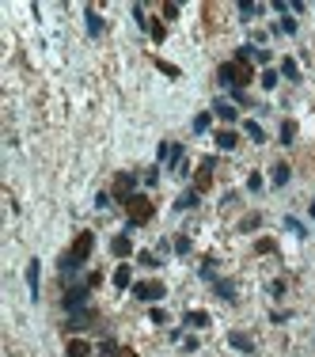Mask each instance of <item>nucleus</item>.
<instances>
[{
	"instance_id": "nucleus-9",
	"label": "nucleus",
	"mask_w": 315,
	"mask_h": 357,
	"mask_svg": "<svg viewBox=\"0 0 315 357\" xmlns=\"http://www.w3.org/2000/svg\"><path fill=\"white\" fill-rule=\"evenodd\" d=\"M27 289H30V300H38V258L27 263Z\"/></svg>"
},
{
	"instance_id": "nucleus-8",
	"label": "nucleus",
	"mask_w": 315,
	"mask_h": 357,
	"mask_svg": "<svg viewBox=\"0 0 315 357\" xmlns=\"http://www.w3.org/2000/svg\"><path fill=\"white\" fill-rule=\"evenodd\" d=\"M110 251H114L118 258H125L129 251H133V243H129V228H125L122 236H114V240H110Z\"/></svg>"
},
{
	"instance_id": "nucleus-15",
	"label": "nucleus",
	"mask_w": 315,
	"mask_h": 357,
	"mask_svg": "<svg viewBox=\"0 0 315 357\" xmlns=\"http://www.w3.org/2000/svg\"><path fill=\"white\" fill-rule=\"evenodd\" d=\"M228 346H236V350L251 353V338H247V335H239V331H232V335H228Z\"/></svg>"
},
{
	"instance_id": "nucleus-17",
	"label": "nucleus",
	"mask_w": 315,
	"mask_h": 357,
	"mask_svg": "<svg viewBox=\"0 0 315 357\" xmlns=\"http://www.w3.org/2000/svg\"><path fill=\"white\" fill-rule=\"evenodd\" d=\"M194 205H198V190H186V194H182L179 202H175V209L182 213V209H194Z\"/></svg>"
},
{
	"instance_id": "nucleus-29",
	"label": "nucleus",
	"mask_w": 315,
	"mask_h": 357,
	"mask_svg": "<svg viewBox=\"0 0 315 357\" xmlns=\"http://www.w3.org/2000/svg\"><path fill=\"white\" fill-rule=\"evenodd\" d=\"M209 129V114H198L194 118V133H205Z\"/></svg>"
},
{
	"instance_id": "nucleus-32",
	"label": "nucleus",
	"mask_w": 315,
	"mask_h": 357,
	"mask_svg": "<svg viewBox=\"0 0 315 357\" xmlns=\"http://www.w3.org/2000/svg\"><path fill=\"white\" fill-rule=\"evenodd\" d=\"M148 30H152V38H156V42H164V35H167V30L160 27V23H148Z\"/></svg>"
},
{
	"instance_id": "nucleus-4",
	"label": "nucleus",
	"mask_w": 315,
	"mask_h": 357,
	"mask_svg": "<svg viewBox=\"0 0 315 357\" xmlns=\"http://www.w3.org/2000/svg\"><path fill=\"white\" fill-rule=\"evenodd\" d=\"M239 80H247V69L239 73V65H220V88L236 91V88H239Z\"/></svg>"
},
{
	"instance_id": "nucleus-22",
	"label": "nucleus",
	"mask_w": 315,
	"mask_h": 357,
	"mask_svg": "<svg viewBox=\"0 0 315 357\" xmlns=\"http://www.w3.org/2000/svg\"><path fill=\"white\" fill-rule=\"evenodd\" d=\"M87 353H91L87 342H69V357H87Z\"/></svg>"
},
{
	"instance_id": "nucleus-25",
	"label": "nucleus",
	"mask_w": 315,
	"mask_h": 357,
	"mask_svg": "<svg viewBox=\"0 0 315 357\" xmlns=\"http://www.w3.org/2000/svg\"><path fill=\"white\" fill-rule=\"evenodd\" d=\"M285 228H289V232H296V236H308V228H304L296 217H285Z\"/></svg>"
},
{
	"instance_id": "nucleus-10",
	"label": "nucleus",
	"mask_w": 315,
	"mask_h": 357,
	"mask_svg": "<svg viewBox=\"0 0 315 357\" xmlns=\"http://www.w3.org/2000/svg\"><path fill=\"white\" fill-rule=\"evenodd\" d=\"M213 114H216V118H220V122H236V118H239V110H236V107H232V103H220V99H216V107H213Z\"/></svg>"
},
{
	"instance_id": "nucleus-33",
	"label": "nucleus",
	"mask_w": 315,
	"mask_h": 357,
	"mask_svg": "<svg viewBox=\"0 0 315 357\" xmlns=\"http://www.w3.org/2000/svg\"><path fill=\"white\" fill-rule=\"evenodd\" d=\"M95 209H110V194H95Z\"/></svg>"
},
{
	"instance_id": "nucleus-24",
	"label": "nucleus",
	"mask_w": 315,
	"mask_h": 357,
	"mask_svg": "<svg viewBox=\"0 0 315 357\" xmlns=\"http://www.w3.org/2000/svg\"><path fill=\"white\" fill-rule=\"evenodd\" d=\"M293 137H296V125L285 122V125H281V145H293Z\"/></svg>"
},
{
	"instance_id": "nucleus-26",
	"label": "nucleus",
	"mask_w": 315,
	"mask_h": 357,
	"mask_svg": "<svg viewBox=\"0 0 315 357\" xmlns=\"http://www.w3.org/2000/svg\"><path fill=\"white\" fill-rule=\"evenodd\" d=\"M201 277H205V281H216V263H213V258L201 263Z\"/></svg>"
},
{
	"instance_id": "nucleus-31",
	"label": "nucleus",
	"mask_w": 315,
	"mask_h": 357,
	"mask_svg": "<svg viewBox=\"0 0 315 357\" xmlns=\"http://www.w3.org/2000/svg\"><path fill=\"white\" fill-rule=\"evenodd\" d=\"M186 251H190V240H186V236H179V240H175V255H186Z\"/></svg>"
},
{
	"instance_id": "nucleus-1",
	"label": "nucleus",
	"mask_w": 315,
	"mask_h": 357,
	"mask_svg": "<svg viewBox=\"0 0 315 357\" xmlns=\"http://www.w3.org/2000/svg\"><path fill=\"white\" fill-rule=\"evenodd\" d=\"M91 247H95V236H91V232H80V240L72 243V251H69V255H61V263H57V266H61V274H65V277H72L80 266L87 263Z\"/></svg>"
},
{
	"instance_id": "nucleus-3",
	"label": "nucleus",
	"mask_w": 315,
	"mask_h": 357,
	"mask_svg": "<svg viewBox=\"0 0 315 357\" xmlns=\"http://www.w3.org/2000/svg\"><path fill=\"white\" fill-rule=\"evenodd\" d=\"M87 293H91V285H72L69 293H65V308H69V312H80V308H84V300H87Z\"/></svg>"
},
{
	"instance_id": "nucleus-34",
	"label": "nucleus",
	"mask_w": 315,
	"mask_h": 357,
	"mask_svg": "<svg viewBox=\"0 0 315 357\" xmlns=\"http://www.w3.org/2000/svg\"><path fill=\"white\" fill-rule=\"evenodd\" d=\"M258 220H262V217H258V213H251V217L243 220V232H251V228H258Z\"/></svg>"
},
{
	"instance_id": "nucleus-23",
	"label": "nucleus",
	"mask_w": 315,
	"mask_h": 357,
	"mask_svg": "<svg viewBox=\"0 0 315 357\" xmlns=\"http://www.w3.org/2000/svg\"><path fill=\"white\" fill-rule=\"evenodd\" d=\"M273 30H285V35H296V19H293V15H281V23H277Z\"/></svg>"
},
{
	"instance_id": "nucleus-12",
	"label": "nucleus",
	"mask_w": 315,
	"mask_h": 357,
	"mask_svg": "<svg viewBox=\"0 0 315 357\" xmlns=\"http://www.w3.org/2000/svg\"><path fill=\"white\" fill-rule=\"evenodd\" d=\"M216 145H220L224 152H232V148L239 145V137H236V133H232V129H224V133H216Z\"/></svg>"
},
{
	"instance_id": "nucleus-30",
	"label": "nucleus",
	"mask_w": 315,
	"mask_h": 357,
	"mask_svg": "<svg viewBox=\"0 0 315 357\" xmlns=\"http://www.w3.org/2000/svg\"><path fill=\"white\" fill-rule=\"evenodd\" d=\"M258 12H262L258 4H239V15H243V19H251V15H258Z\"/></svg>"
},
{
	"instance_id": "nucleus-5",
	"label": "nucleus",
	"mask_w": 315,
	"mask_h": 357,
	"mask_svg": "<svg viewBox=\"0 0 315 357\" xmlns=\"http://www.w3.org/2000/svg\"><path fill=\"white\" fill-rule=\"evenodd\" d=\"M133 293H137V300H160L164 297V285L160 281H137Z\"/></svg>"
},
{
	"instance_id": "nucleus-16",
	"label": "nucleus",
	"mask_w": 315,
	"mask_h": 357,
	"mask_svg": "<svg viewBox=\"0 0 315 357\" xmlns=\"http://www.w3.org/2000/svg\"><path fill=\"white\" fill-rule=\"evenodd\" d=\"M84 19H87V35H103V19H99V15L91 12V8L84 12Z\"/></svg>"
},
{
	"instance_id": "nucleus-28",
	"label": "nucleus",
	"mask_w": 315,
	"mask_h": 357,
	"mask_svg": "<svg viewBox=\"0 0 315 357\" xmlns=\"http://www.w3.org/2000/svg\"><path fill=\"white\" fill-rule=\"evenodd\" d=\"M137 263H141V266H160V258L152 255V251H141V255H137Z\"/></svg>"
},
{
	"instance_id": "nucleus-36",
	"label": "nucleus",
	"mask_w": 315,
	"mask_h": 357,
	"mask_svg": "<svg viewBox=\"0 0 315 357\" xmlns=\"http://www.w3.org/2000/svg\"><path fill=\"white\" fill-rule=\"evenodd\" d=\"M152 323H167V312H164V308H152Z\"/></svg>"
},
{
	"instance_id": "nucleus-14",
	"label": "nucleus",
	"mask_w": 315,
	"mask_h": 357,
	"mask_svg": "<svg viewBox=\"0 0 315 357\" xmlns=\"http://www.w3.org/2000/svg\"><path fill=\"white\" fill-rule=\"evenodd\" d=\"M182 156H186V148H182V145H171V156H167V168H171V171H179V168H182Z\"/></svg>"
},
{
	"instance_id": "nucleus-21",
	"label": "nucleus",
	"mask_w": 315,
	"mask_h": 357,
	"mask_svg": "<svg viewBox=\"0 0 315 357\" xmlns=\"http://www.w3.org/2000/svg\"><path fill=\"white\" fill-rule=\"evenodd\" d=\"M277 80H281V76H277V69H266V73H262V88H266V91H273V88H277Z\"/></svg>"
},
{
	"instance_id": "nucleus-13",
	"label": "nucleus",
	"mask_w": 315,
	"mask_h": 357,
	"mask_svg": "<svg viewBox=\"0 0 315 357\" xmlns=\"http://www.w3.org/2000/svg\"><path fill=\"white\" fill-rule=\"evenodd\" d=\"M216 297H224V300H228V304H232V300H236V285H232V281H220V277H216Z\"/></svg>"
},
{
	"instance_id": "nucleus-11",
	"label": "nucleus",
	"mask_w": 315,
	"mask_h": 357,
	"mask_svg": "<svg viewBox=\"0 0 315 357\" xmlns=\"http://www.w3.org/2000/svg\"><path fill=\"white\" fill-rule=\"evenodd\" d=\"M270 175H273V186H285V182L293 179V171H289V164H273Z\"/></svg>"
},
{
	"instance_id": "nucleus-27",
	"label": "nucleus",
	"mask_w": 315,
	"mask_h": 357,
	"mask_svg": "<svg viewBox=\"0 0 315 357\" xmlns=\"http://www.w3.org/2000/svg\"><path fill=\"white\" fill-rule=\"evenodd\" d=\"M114 285H118V289H125V285H129V266H118V274H114Z\"/></svg>"
},
{
	"instance_id": "nucleus-7",
	"label": "nucleus",
	"mask_w": 315,
	"mask_h": 357,
	"mask_svg": "<svg viewBox=\"0 0 315 357\" xmlns=\"http://www.w3.org/2000/svg\"><path fill=\"white\" fill-rule=\"evenodd\" d=\"M91 319H95V312H87V308H80V312H69V327H72V331H84Z\"/></svg>"
},
{
	"instance_id": "nucleus-18",
	"label": "nucleus",
	"mask_w": 315,
	"mask_h": 357,
	"mask_svg": "<svg viewBox=\"0 0 315 357\" xmlns=\"http://www.w3.org/2000/svg\"><path fill=\"white\" fill-rule=\"evenodd\" d=\"M243 129H247V137H251V141H258V145L266 141V133H262V125H258V122H243Z\"/></svg>"
},
{
	"instance_id": "nucleus-6",
	"label": "nucleus",
	"mask_w": 315,
	"mask_h": 357,
	"mask_svg": "<svg viewBox=\"0 0 315 357\" xmlns=\"http://www.w3.org/2000/svg\"><path fill=\"white\" fill-rule=\"evenodd\" d=\"M133 186H137V179H133V175H118V182H114V198L129 202V198H133Z\"/></svg>"
},
{
	"instance_id": "nucleus-2",
	"label": "nucleus",
	"mask_w": 315,
	"mask_h": 357,
	"mask_svg": "<svg viewBox=\"0 0 315 357\" xmlns=\"http://www.w3.org/2000/svg\"><path fill=\"white\" fill-rule=\"evenodd\" d=\"M125 205H129V228H133V224H144V220L152 217V205H148V198H141V194H133Z\"/></svg>"
},
{
	"instance_id": "nucleus-20",
	"label": "nucleus",
	"mask_w": 315,
	"mask_h": 357,
	"mask_svg": "<svg viewBox=\"0 0 315 357\" xmlns=\"http://www.w3.org/2000/svg\"><path fill=\"white\" fill-rule=\"evenodd\" d=\"M281 73H285L289 80H300V69H296V61H293V57H285V61H281Z\"/></svg>"
},
{
	"instance_id": "nucleus-35",
	"label": "nucleus",
	"mask_w": 315,
	"mask_h": 357,
	"mask_svg": "<svg viewBox=\"0 0 315 357\" xmlns=\"http://www.w3.org/2000/svg\"><path fill=\"white\" fill-rule=\"evenodd\" d=\"M255 61L258 65H270V50H255Z\"/></svg>"
},
{
	"instance_id": "nucleus-19",
	"label": "nucleus",
	"mask_w": 315,
	"mask_h": 357,
	"mask_svg": "<svg viewBox=\"0 0 315 357\" xmlns=\"http://www.w3.org/2000/svg\"><path fill=\"white\" fill-rule=\"evenodd\" d=\"M186 327H209V315L205 312H186Z\"/></svg>"
}]
</instances>
